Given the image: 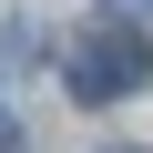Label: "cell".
I'll list each match as a JSON object with an SVG mask.
<instances>
[{
  "label": "cell",
  "mask_w": 153,
  "mask_h": 153,
  "mask_svg": "<svg viewBox=\"0 0 153 153\" xmlns=\"http://www.w3.org/2000/svg\"><path fill=\"white\" fill-rule=\"evenodd\" d=\"M61 82L82 92V102H123V92H143V82H153V41H143V31H123V21H92L82 41H71Z\"/></svg>",
  "instance_id": "cell-1"
},
{
  "label": "cell",
  "mask_w": 153,
  "mask_h": 153,
  "mask_svg": "<svg viewBox=\"0 0 153 153\" xmlns=\"http://www.w3.org/2000/svg\"><path fill=\"white\" fill-rule=\"evenodd\" d=\"M0 133H10V123H0Z\"/></svg>",
  "instance_id": "cell-2"
}]
</instances>
